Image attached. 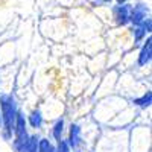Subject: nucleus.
I'll return each mask as SVG.
<instances>
[{"instance_id":"obj_6","label":"nucleus","mask_w":152,"mask_h":152,"mask_svg":"<svg viewBox=\"0 0 152 152\" xmlns=\"http://www.w3.org/2000/svg\"><path fill=\"white\" fill-rule=\"evenodd\" d=\"M43 122H44V119H43V114L40 110L31 111L28 116V120H26V123H29L31 128H34V129H40L43 126Z\"/></svg>"},{"instance_id":"obj_1","label":"nucleus","mask_w":152,"mask_h":152,"mask_svg":"<svg viewBox=\"0 0 152 152\" xmlns=\"http://www.w3.org/2000/svg\"><path fill=\"white\" fill-rule=\"evenodd\" d=\"M17 113H18L17 102L12 97V94H0V117H2L3 135L6 140H11L12 138Z\"/></svg>"},{"instance_id":"obj_9","label":"nucleus","mask_w":152,"mask_h":152,"mask_svg":"<svg viewBox=\"0 0 152 152\" xmlns=\"http://www.w3.org/2000/svg\"><path fill=\"white\" fill-rule=\"evenodd\" d=\"M38 152H55V146L49 138H40L38 140Z\"/></svg>"},{"instance_id":"obj_14","label":"nucleus","mask_w":152,"mask_h":152,"mask_svg":"<svg viewBox=\"0 0 152 152\" xmlns=\"http://www.w3.org/2000/svg\"><path fill=\"white\" fill-rule=\"evenodd\" d=\"M75 152H79V151H75Z\"/></svg>"},{"instance_id":"obj_8","label":"nucleus","mask_w":152,"mask_h":152,"mask_svg":"<svg viewBox=\"0 0 152 152\" xmlns=\"http://www.w3.org/2000/svg\"><path fill=\"white\" fill-rule=\"evenodd\" d=\"M62 134H64V119H58L55 123H53V128H52V135L56 142L62 140Z\"/></svg>"},{"instance_id":"obj_2","label":"nucleus","mask_w":152,"mask_h":152,"mask_svg":"<svg viewBox=\"0 0 152 152\" xmlns=\"http://www.w3.org/2000/svg\"><path fill=\"white\" fill-rule=\"evenodd\" d=\"M113 17L119 26H125L129 23L131 17V5H117L113 8Z\"/></svg>"},{"instance_id":"obj_11","label":"nucleus","mask_w":152,"mask_h":152,"mask_svg":"<svg viewBox=\"0 0 152 152\" xmlns=\"http://www.w3.org/2000/svg\"><path fill=\"white\" fill-rule=\"evenodd\" d=\"M55 152H70V148L66 140H59L58 145L55 146Z\"/></svg>"},{"instance_id":"obj_3","label":"nucleus","mask_w":152,"mask_h":152,"mask_svg":"<svg viewBox=\"0 0 152 152\" xmlns=\"http://www.w3.org/2000/svg\"><path fill=\"white\" fill-rule=\"evenodd\" d=\"M82 129H81V126L78 125V123H72V126H70V131H69V138H67V145H69V148L72 149H76L81 143H82Z\"/></svg>"},{"instance_id":"obj_12","label":"nucleus","mask_w":152,"mask_h":152,"mask_svg":"<svg viewBox=\"0 0 152 152\" xmlns=\"http://www.w3.org/2000/svg\"><path fill=\"white\" fill-rule=\"evenodd\" d=\"M126 2H128V0H117L119 5H126Z\"/></svg>"},{"instance_id":"obj_4","label":"nucleus","mask_w":152,"mask_h":152,"mask_svg":"<svg viewBox=\"0 0 152 152\" xmlns=\"http://www.w3.org/2000/svg\"><path fill=\"white\" fill-rule=\"evenodd\" d=\"M151 58H152V40L151 37L146 40V43L143 44V47L140 49V52H138V58H137V62L140 67H145L151 62Z\"/></svg>"},{"instance_id":"obj_7","label":"nucleus","mask_w":152,"mask_h":152,"mask_svg":"<svg viewBox=\"0 0 152 152\" xmlns=\"http://www.w3.org/2000/svg\"><path fill=\"white\" fill-rule=\"evenodd\" d=\"M132 104L135 107H140V108H148L151 104H152V93L148 90L146 93H143L140 97H135L132 100Z\"/></svg>"},{"instance_id":"obj_5","label":"nucleus","mask_w":152,"mask_h":152,"mask_svg":"<svg viewBox=\"0 0 152 152\" xmlns=\"http://www.w3.org/2000/svg\"><path fill=\"white\" fill-rule=\"evenodd\" d=\"M146 18H148V8H146L145 5H137V6L131 8V17H129V21L134 24V26H138V24H142Z\"/></svg>"},{"instance_id":"obj_10","label":"nucleus","mask_w":152,"mask_h":152,"mask_svg":"<svg viewBox=\"0 0 152 152\" xmlns=\"http://www.w3.org/2000/svg\"><path fill=\"white\" fill-rule=\"evenodd\" d=\"M38 140H40L38 135H29L28 142H26V148H24V152H38Z\"/></svg>"},{"instance_id":"obj_13","label":"nucleus","mask_w":152,"mask_h":152,"mask_svg":"<svg viewBox=\"0 0 152 152\" xmlns=\"http://www.w3.org/2000/svg\"><path fill=\"white\" fill-rule=\"evenodd\" d=\"M0 128H2V117H0Z\"/></svg>"}]
</instances>
